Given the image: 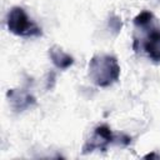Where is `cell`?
<instances>
[{"label": "cell", "mask_w": 160, "mask_h": 160, "mask_svg": "<svg viewBox=\"0 0 160 160\" xmlns=\"http://www.w3.org/2000/svg\"><path fill=\"white\" fill-rule=\"evenodd\" d=\"M115 140L110 128L108 125H100L95 128L94 135L86 141V144L82 148V152H91L94 150H106L108 145Z\"/></svg>", "instance_id": "3957f363"}, {"label": "cell", "mask_w": 160, "mask_h": 160, "mask_svg": "<svg viewBox=\"0 0 160 160\" xmlns=\"http://www.w3.org/2000/svg\"><path fill=\"white\" fill-rule=\"evenodd\" d=\"M6 96L9 99V102L11 105V108L15 111H24L25 109H28L32 104H35V98L25 90L11 89V90L8 91Z\"/></svg>", "instance_id": "277c9868"}, {"label": "cell", "mask_w": 160, "mask_h": 160, "mask_svg": "<svg viewBox=\"0 0 160 160\" xmlns=\"http://www.w3.org/2000/svg\"><path fill=\"white\" fill-rule=\"evenodd\" d=\"M152 18H154L152 12L145 10V11H141L140 14H138V15L134 18V24H135L136 26L144 28V26H146V25H149V24L151 22Z\"/></svg>", "instance_id": "52a82bcc"}, {"label": "cell", "mask_w": 160, "mask_h": 160, "mask_svg": "<svg viewBox=\"0 0 160 160\" xmlns=\"http://www.w3.org/2000/svg\"><path fill=\"white\" fill-rule=\"evenodd\" d=\"M49 56H50L52 64L60 70H66L74 64V58L70 54L65 52L58 45H54L49 49Z\"/></svg>", "instance_id": "8992f818"}, {"label": "cell", "mask_w": 160, "mask_h": 160, "mask_svg": "<svg viewBox=\"0 0 160 160\" xmlns=\"http://www.w3.org/2000/svg\"><path fill=\"white\" fill-rule=\"evenodd\" d=\"M90 80L99 88H108L118 81L120 76V65L115 56L108 54L94 55L88 66Z\"/></svg>", "instance_id": "6da1fadb"}, {"label": "cell", "mask_w": 160, "mask_h": 160, "mask_svg": "<svg viewBox=\"0 0 160 160\" xmlns=\"http://www.w3.org/2000/svg\"><path fill=\"white\" fill-rule=\"evenodd\" d=\"M121 19L120 18H118V16H112L111 19H110V21H109V26H110V29L111 30H114L115 32H119V30L121 29Z\"/></svg>", "instance_id": "ba28073f"}, {"label": "cell", "mask_w": 160, "mask_h": 160, "mask_svg": "<svg viewBox=\"0 0 160 160\" xmlns=\"http://www.w3.org/2000/svg\"><path fill=\"white\" fill-rule=\"evenodd\" d=\"M144 51L155 62H160V28H152L146 35L144 42Z\"/></svg>", "instance_id": "5b68a950"}, {"label": "cell", "mask_w": 160, "mask_h": 160, "mask_svg": "<svg viewBox=\"0 0 160 160\" xmlns=\"http://www.w3.org/2000/svg\"><path fill=\"white\" fill-rule=\"evenodd\" d=\"M8 29L16 36L21 38H38L42 35L41 28L38 26L26 14V11L20 6H14L10 9L6 18Z\"/></svg>", "instance_id": "7a4b0ae2"}]
</instances>
